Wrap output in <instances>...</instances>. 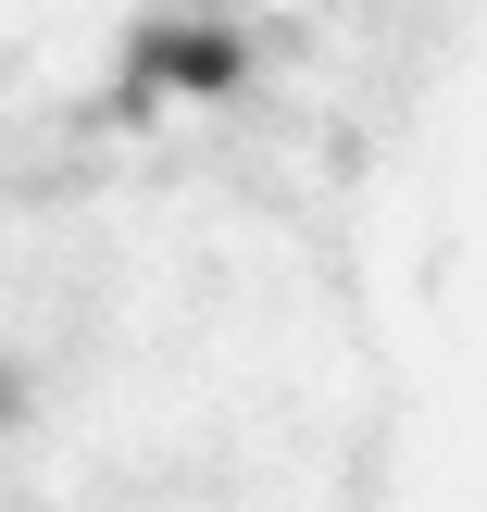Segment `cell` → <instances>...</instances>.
<instances>
[]
</instances>
